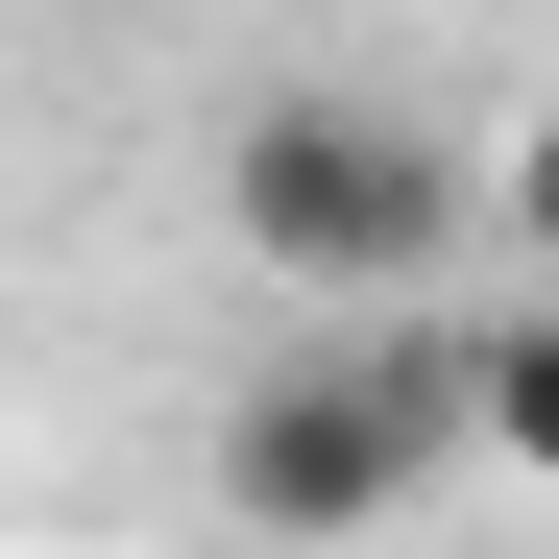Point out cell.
<instances>
[{
    "label": "cell",
    "mask_w": 559,
    "mask_h": 559,
    "mask_svg": "<svg viewBox=\"0 0 559 559\" xmlns=\"http://www.w3.org/2000/svg\"><path fill=\"white\" fill-rule=\"evenodd\" d=\"M487 219H511V243H535V267H559V98H535V122H511V170H487Z\"/></svg>",
    "instance_id": "obj_4"
},
{
    "label": "cell",
    "mask_w": 559,
    "mask_h": 559,
    "mask_svg": "<svg viewBox=\"0 0 559 559\" xmlns=\"http://www.w3.org/2000/svg\"><path fill=\"white\" fill-rule=\"evenodd\" d=\"M462 414H487V462L559 487V317H462Z\"/></svg>",
    "instance_id": "obj_3"
},
{
    "label": "cell",
    "mask_w": 559,
    "mask_h": 559,
    "mask_svg": "<svg viewBox=\"0 0 559 559\" xmlns=\"http://www.w3.org/2000/svg\"><path fill=\"white\" fill-rule=\"evenodd\" d=\"M438 462H487L462 317H365V341L267 365V390L219 414V535H243V559H365L390 511H438Z\"/></svg>",
    "instance_id": "obj_1"
},
{
    "label": "cell",
    "mask_w": 559,
    "mask_h": 559,
    "mask_svg": "<svg viewBox=\"0 0 559 559\" xmlns=\"http://www.w3.org/2000/svg\"><path fill=\"white\" fill-rule=\"evenodd\" d=\"M219 219H243V267H293V293H438V243L487 219V170H462L414 98L267 73V98L219 122Z\"/></svg>",
    "instance_id": "obj_2"
}]
</instances>
